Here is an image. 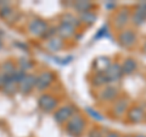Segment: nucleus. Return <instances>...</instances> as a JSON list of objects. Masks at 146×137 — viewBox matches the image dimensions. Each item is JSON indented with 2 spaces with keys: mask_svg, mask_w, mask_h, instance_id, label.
Wrapping results in <instances>:
<instances>
[{
  "mask_svg": "<svg viewBox=\"0 0 146 137\" xmlns=\"http://www.w3.org/2000/svg\"><path fill=\"white\" fill-rule=\"evenodd\" d=\"M85 126H86V121L83 118L80 113L77 111L74 115H73L68 122L65 125L66 132L72 137H80L84 134L85 131Z\"/></svg>",
  "mask_w": 146,
  "mask_h": 137,
  "instance_id": "1",
  "label": "nucleus"
},
{
  "mask_svg": "<svg viewBox=\"0 0 146 137\" xmlns=\"http://www.w3.org/2000/svg\"><path fill=\"white\" fill-rule=\"evenodd\" d=\"M130 22H131V12L129 9H127V7H123L119 11H117L112 19L113 28L119 31V32L125 30L127 26L129 25Z\"/></svg>",
  "mask_w": 146,
  "mask_h": 137,
  "instance_id": "2",
  "label": "nucleus"
},
{
  "mask_svg": "<svg viewBox=\"0 0 146 137\" xmlns=\"http://www.w3.org/2000/svg\"><path fill=\"white\" fill-rule=\"evenodd\" d=\"M76 113H77L76 108L73 105H71V104L60 107L54 111V121L58 125H66L68 122V120H70Z\"/></svg>",
  "mask_w": 146,
  "mask_h": 137,
  "instance_id": "3",
  "label": "nucleus"
},
{
  "mask_svg": "<svg viewBox=\"0 0 146 137\" xmlns=\"http://www.w3.org/2000/svg\"><path fill=\"white\" fill-rule=\"evenodd\" d=\"M38 105L45 113H54L58 108V99L50 93H43L38 99Z\"/></svg>",
  "mask_w": 146,
  "mask_h": 137,
  "instance_id": "4",
  "label": "nucleus"
},
{
  "mask_svg": "<svg viewBox=\"0 0 146 137\" xmlns=\"http://www.w3.org/2000/svg\"><path fill=\"white\" fill-rule=\"evenodd\" d=\"M117 39H118V43L123 48H131L138 42V34H136V32L134 30L125 28L118 33Z\"/></svg>",
  "mask_w": 146,
  "mask_h": 137,
  "instance_id": "5",
  "label": "nucleus"
},
{
  "mask_svg": "<svg viewBox=\"0 0 146 137\" xmlns=\"http://www.w3.org/2000/svg\"><path fill=\"white\" fill-rule=\"evenodd\" d=\"M118 95H119V91L118 88H116L115 86L107 85L102 87L99 91L98 93V99L102 103H115L118 99Z\"/></svg>",
  "mask_w": 146,
  "mask_h": 137,
  "instance_id": "6",
  "label": "nucleus"
},
{
  "mask_svg": "<svg viewBox=\"0 0 146 137\" xmlns=\"http://www.w3.org/2000/svg\"><path fill=\"white\" fill-rule=\"evenodd\" d=\"M49 27L50 26H49V24L46 21L35 17V19L29 21V24H28V32L32 36H34V37L42 38L45 32L48 31Z\"/></svg>",
  "mask_w": 146,
  "mask_h": 137,
  "instance_id": "7",
  "label": "nucleus"
},
{
  "mask_svg": "<svg viewBox=\"0 0 146 137\" xmlns=\"http://www.w3.org/2000/svg\"><path fill=\"white\" fill-rule=\"evenodd\" d=\"M55 81V75L51 71H43L36 76V83H35V89L38 92H44L46 91L51 83Z\"/></svg>",
  "mask_w": 146,
  "mask_h": 137,
  "instance_id": "8",
  "label": "nucleus"
},
{
  "mask_svg": "<svg viewBox=\"0 0 146 137\" xmlns=\"http://www.w3.org/2000/svg\"><path fill=\"white\" fill-rule=\"evenodd\" d=\"M146 22V1L139 3L131 12V24L134 26H141Z\"/></svg>",
  "mask_w": 146,
  "mask_h": 137,
  "instance_id": "9",
  "label": "nucleus"
},
{
  "mask_svg": "<svg viewBox=\"0 0 146 137\" xmlns=\"http://www.w3.org/2000/svg\"><path fill=\"white\" fill-rule=\"evenodd\" d=\"M130 103H129V99L123 97V98H118L112 105V115L115 118H122L124 114L128 113L129 110V107Z\"/></svg>",
  "mask_w": 146,
  "mask_h": 137,
  "instance_id": "10",
  "label": "nucleus"
},
{
  "mask_svg": "<svg viewBox=\"0 0 146 137\" xmlns=\"http://www.w3.org/2000/svg\"><path fill=\"white\" fill-rule=\"evenodd\" d=\"M35 83H36V76L33 74H27L26 79L18 85V91H20L21 94L28 95L35 88Z\"/></svg>",
  "mask_w": 146,
  "mask_h": 137,
  "instance_id": "11",
  "label": "nucleus"
},
{
  "mask_svg": "<svg viewBox=\"0 0 146 137\" xmlns=\"http://www.w3.org/2000/svg\"><path fill=\"white\" fill-rule=\"evenodd\" d=\"M127 118L131 124H139V122H141L146 118V111H145V109L140 105L130 107L127 113Z\"/></svg>",
  "mask_w": 146,
  "mask_h": 137,
  "instance_id": "12",
  "label": "nucleus"
},
{
  "mask_svg": "<svg viewBox=\"0 0 146 137\" xmlns=\"http://www.w3.org/2000/svg\"><path fill=\"white\" fill-rule=\"evenodd\" d=\"M105 75H106L107 80H108V83H111V82H112V83L118 82L122 79V76H123L121 64L112 62L111 65H110V67L106 70V72H105Z\"/></svg>",
  "mask_w": 146,
  "mask_h": 137,
  "instance_id": "13",
  "label": "nucleus"
},
{
  "mask_svg": "<svg viewBox=\"0 0 146 137\" xmlns=\"http://www.w3.org/2000/svg\"><path fill=\"white\" fill-rule=\"evenodd\" d=\"M18 17V11H16L15 9L12 7V5L10 6H6L0 10V19L6 21L7 24H12L15 22Z\"/></svg>",
  "mask_w": 146,
  "mask_h": 137,
  "instance_id": "14",
  "label": "nucleus"
},
{
  "mask_svg": "<svg viewBox=\"0 0 146 137\" xmlns=\"http://www.w3.org/2000/svg\"><path fill=\"white\" fill-rule=\"evenodd\" d=\"M76 34V28L72 26H68L65 24H60L57 26V36L61 39H70L72 37H74Z\"/></svg>",
  "mask_w": 146,
  "mask_h": 137,
  "instance_id": "15",
  "label": "nucleus"
},
{
  "mask_svg": "<svg viewBox=\"0 0 146 137\" xmlns=\"http://www.w3.org/2000/svg\"><path fill=\"white\" fill-rule=\"evenodd\" d=\"M18 91V83L12 79V77H7L5 76V83H4L3 87V93L5 95H9L11 97Z\"/></svg>",
  "mask_w": 146,
  "mask_h": 137,
  "instance_id": "16",
  "label": "nucleus"
},
{
  "mask_svg": "<svg viewBox=\"0 0 146 137\" xmlns=\"http://www.w3.org/2000/svg\"><path fill=\"white\" fill-rule=\"evenodd\" d=\"M111 64V60L107 56H99L94 60L93 67L95 68V72H106Z\"/></svg>",
  "mask_w": 146,
  "mask_h": 137,
  "instance_id": "17",
  "label": "nucleus"
},
{
  "mask_svg": "<svg viewBox=\"0 0 146 137\" xmlns=\"http://www.w3.org/2000/svg\"><path fill=\"white\" fill-rule=\"evenodd\" d=\"M121 66H122L123 75H131V74H134L136 71V68H138V62H136L133 58H127L123 60Z\"/></svg>",
  "mask_w": 146,
  "mask_h": 137,
  "instance_id": "18",
  "label": "nucleus"
},
{
  "mask_svg": "<svg viewBox=\"0 0 146 137\" xmlns=\"http://www.w3.org/2000/svg\"><path fill=\"white\" fill-rule=\"evenodd\" d=\"M93 7H94V4L90 3V1H74V3H72V9L78 13V15L93 11Z\"/></svg>",
  "mask_w": 146,
  "mask_h": 137,
  "instance_id": "19",
  "label": "nucleus"
},
{
  "mask_svg": "<svg viewBox=\"0 0 146 137\" xmlns=\"http://www.w3.org/2000/svg\"><path fill=\"white\" fill-rule=\"evenodd\" d=\"M60 20H61V24L72 26V27H74V28H78V27L82 25L79 17L74 16L72 12H65V13H62L61 17H60Z\"/></svg>",
  "mask_w": 146,
  "mask_h": 137,
  "instance_id": "20",
  "label": "nucleus"
},
{
  "mask_svg": "<svg viewBox=\"0 0 146 137\" xmlns=\"http://www.w3.org/2000/svg\"><path fill=\"white\" fill-rule=\"evenodd\" d=\"M45 47H46V49L51 53L60 52V50L63 48V39H61L58 36H56V37L49 39L46 42V44H45Z\"/></svg>",
  "mask_w": 146,
  "mask_h": 137,
  "instance_id": "21",
  "label": "nucleus"
},
{
  "mask_svg": "<svg viewBox=\"0 0 146 137\" xmlns=\"http://www.w3.org/2000/svg\"><path fill=\"white\" fill-rule=\"evenodd\" d=\"M91 85L94 87H98V88H102L105 86L108 85V80L105 72H95L91 77Z\"/></svg>",
  "mask_w": 146,
  "mask_h": 137,
  "instance_id": "22",
  "label": "nucleus"
},
{
  "mask_svg": "<svg viewBox=\"0 0 146 137\" xmlns=\"http://www.w3.org/2000/svg\"><path fill=\"white\" fill-rule=\"evenodd\" d=\"M0 70H1V74L4 76L12 77L13 74L17 71V67H16V64L12 60H5L0 65Z\"/></svg>",
  "mask_w": 146,
  "mask_h": 137,
  "instance_id": "23",
  "label": "nucleus"
},
{
  "mask_svg": "<svg viewBox=\"0 0 146 137\" xmlns=\"http://www.w3.org/2000/svg\"><path fill=\"white\" fill-rule=\"evenodd\" d=\"M78 17L80 20V24H83V25L89 27V26H93L95 24V21H96V19H98V15L94 11H89V12L82 13V15H79Z\"/></svg>",
  "mask_w": 146,
  "mask_h": 137,
  "instance_id": "24",
  "label": "nucleus"
},
{
  "mask_svg": "<svg viewBox=\"0 0 146 137\" xmlns=\"http://www.w3.org/2000/svg\"><path fill=\"white\" fill-rule=\"evenodd\" d=\"M17 66L20 70L27 72L34 67V61L31 60V59H27V58H20L17 60Z\"/></svg>",
  "mask_w": 146,
  "mask_h": 137,
  "instance_id": "25",
  "label": "nucleus"
},
{
  "mask_svg": "<svg viewBox=\"0 0 146 137\" xmlns=\"http://www.w3.org/2000/svg\"><path fill=\"white\" fill-rule=\"evenodd\" d=\"M86 113H88L93 119H95L96 121H102V120H105V116L102 115V114L99 113V111H96V110H95V109H93V108H86Z\"/></svg>",
  "mask_w": 146,
  "mask_h": 137,
  "instance_id": "26",
  "label": "nucleus"
},
{
  "mask_svg": "<svg viewBox=\"0 0 146 137\" xmlns=\"http://www.w3.org/2000/svg\"><path fill=\"white\" fill-rule=\"evenodd\" d=\"M57 36V27H49L48 31L44 33V36L42 37V39H51L54 37Z\"/></svg>",
  "mask_w": 146,
  "mask_h": 137,
  "instance_id": "27",
  "label": "nucleus"
},
{
  "mask_svg": "<svg viewBox=\"0 0 146 137\" xmlns=\"http://www.w3.org/2000/svg\"><path fill=\"white\" fill-rule=\"evenodd\" d=\"M26 76H27V72H25V71H22V70H20V68H17V71L13 74V76H12V79L15 80L18 85L21 83L22 81H23L25 79H26Z\"/></svg>",
  "mask_w": 146,
  "mask_h": 137,
  "instance_id": "28",
  "label": "nucleus"
},
{
  "mask_svg": "<svg viewBox=\"0 0 146 137\" xmlns=\"http://www.w3.org/2000/svg\"><path fill=\"white\" fill-rule=\"evenodd\" d=\"M88 137H105V135L100 127H94V129H91L89 131Z\"/></svg>",
  "mask_w": 146,
  "mask_h": 137,
  "instance_id": "29",
  "label": "nucleus"
},
{
  "mask_svg": "<svg viewBox=\"0 0 146 137\" xmlns=\"http://www.w3.org/2000/svg\"><path fill=\"white\" fill-rule=\"evenodd\" d=\"M54 60L56 61L57 64H60V65H67L68 62H71V60H73V56H66L63 59H58V58H54Z\"/></svg>",
  "mask_w": 146,
  "mask_h": 137,
  "instance_id": "30",
  "label": "nucleus"
},
{
  "mask_svg": "<svg viewBox=\"0 0 146 137\" xmlns=\"http://www.w3.org/2000/svg\"><path fill=\"white\" fill-rule=\"evenodd\" d=\"M107 32H108V31H107V27H106V26H104V27H101V28H100V30H99V33L96 34V37H95V38H96V39H98V38H100V37H104V36H105V34H106V33H107Z\"/></svg>",
  "mask_w": 146,
  "mask_h": 137,
  "instance_id": "31",
  "label": "nucleus"
},
{
  "mask_svg": "<svg viewBox=\"0 0 146 137\" xmlns=\"http://www.w3.org/2000/svg\"><path fill=\"white\" fill-rule=\"evenodd\" d=\"M4 83H5V76H4L1 72H0V91H3Z\"/></svg>",
  "mask_w": 146,
  "mask_h": 137,
  "instance_id": "32",
  "label": "nucleus"
},
{
  "mask_svg": "<svg viewBox=\"0 0 146 137\" xmlns=\"http://www.w3.org/2000/svg\"><path fill=\"white\" fill-rule=\"evenodd\" d=\"M105 137H121L119 134H117V132H107L106 135H105Z\"/></svg>",
  "mask_w": 146,
  "mask_h": 137,
  "instance_id": "33",
  "label": "nucleus"
},
{
  "mask_svg": "<svg viewBox=\"0 0 146 137\" xmlns=\"http://www.w3.org/2000/svg\"><path fill=\"white\" fill-rule=\"evenodd\" d=\"M10 5H11V3H9V1H1V0H0V10L4 9V7H6V6H10Z\"/></svg>",
  "mask_w": 146,
  "mask_h": 137,
  "instance_id": "34",
  "label": "nucleus"
},
{
  "mask_svg": "<svg viewBox=\"0 0 146 137\" xmlns=\"http://www.w3.org/2000/svg\"><path fill=\"white\" fill-rule=\"evenodd\" d=\"M143 52L146 54V40H145V43L143 44Z\"/></svg>",
  "mask_w": 146,
  "mask_h": 137,
  "instance_id": "35",
  "label": "nucleus"
},
{
  "mask_svg": "<svg viewBox=\"0 0 146 137\" xmlns=\"http://www.w3.org/2000/svg\"><path fill=\"white\" fill-rule=\"evenodd\" d=\"M1 48H3V42H1V39H0V50H1Z\"/></svg>",
  "mask_w": 146,
  "mask_h": 137,
  "instance_id": "36",
  "label": "nucleus"
},
{
  "mask_svg": "<svg viewBox=\"0 0 146 137\" xmlns=\"http://www.w3.org/2000/svg\"><path fill=\"white\" fill-rule=\"evenodd\" d=\"M135 137H146V136H143V135H139V136H135Z\"/></svg>",
  "mask_w": 146,
  "mask_h": 137,
  "instance_id": "37",
  "label": "nucleus"
},
{
  "mask_svg": "<svg viewBox=\"0 0 146 137\" xmlns=\"http://www.w3.org/2000/svg\"><path fill=\"white\" fill-rule=\"evenodd\" d=\"M123 137H133V136H123Z\"/></svg>",
  "mask_w": 146,
  "mask_h": 137,
  "instance_id": "38",
  "label": "nucleus"
}]
</instances>
